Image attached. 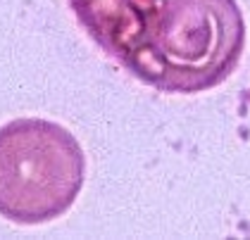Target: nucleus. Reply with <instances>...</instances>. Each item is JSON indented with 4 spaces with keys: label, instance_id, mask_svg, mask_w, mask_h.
<instances>
[{
    "label": "nucleus",
    "instance_id": "1",
    "mask_svg": "<svg viewBox=\"0 0 250 240\" xmlns=\"http://www.w3.org/2000/svg\"><path fill=\"white\" fill-rule=\"evenodd\" d=\"M69 7L105 55L169 95L217 88L246 50L236 0H69Z\"/></svg>",
    "mask_w": 250,
    "mask_h": 240
},
{
    "label": "nucleus",
    "instance_id": "2",
    "mask_svg": "<svg viewBox=\"0 0 250 240\" xmlns=\"http://www.w3.org/2000/svg\"><path fill=\"white\" fill-rule=\"evenodd\" d=\"M86 181V155L58 121L21 117L0 126V217L17 226L55 221Z\"/></svg>",
    "mask_w": 250,
    "mask_h": 240
}]
</instances>
